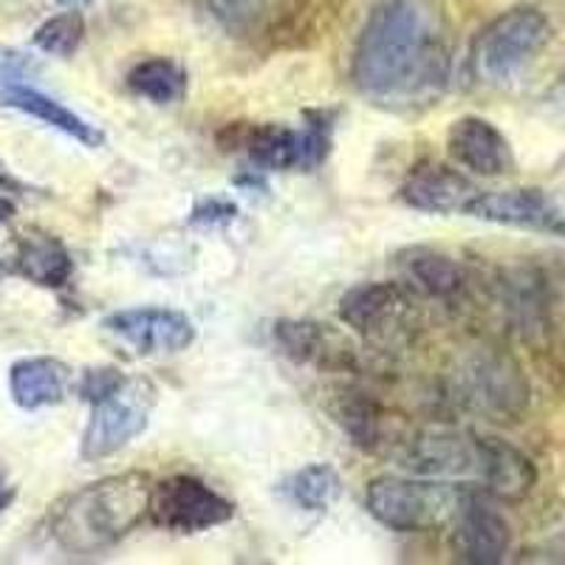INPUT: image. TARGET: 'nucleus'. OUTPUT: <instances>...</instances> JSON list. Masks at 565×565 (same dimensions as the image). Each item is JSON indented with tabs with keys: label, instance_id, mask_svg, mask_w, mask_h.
Masks as SVG:
<instances>
[{
	"label": "nucleus",
	"instance_id": "21",
	"mask_svg": "<svg viewBox=\"0 0 565 565\" xmlns=\"http://www.w3.org/2000/svg\"><path fill=\"white\" fill-rule=\"evenodd\" d=\"M212 18L235 38H269L297 18L306 0H206Z\"/></svg>",
	"mask_w": 565,
	"mask_h": 565
},
{
	"label": "nucleus",
	"instance_id": "16",
	"mask_svg": "<svg viewBox=\"0 0 565 565\" xmlns=\"http://www.w3.org/2000/svg\"><path fill=\"white\" fill-rule=\"evenodd\" d=\"M447 150L452 161L469 173L494 179L514 170V153L507 136L481 116H461L447 134Z\"/></svg>",
	"mask_w": 565,
	"mask_h": 565
},
{
	"label": "nucleus",
	"instance_id": "14",
	"mask_svg": "<svg viewBox=\"0 0 565 565\" xmlns=\"http://www.w3.org/2000/svg\"><path fill=\"white\" fill-rule=\"evenodd\" d=\"M271 340L297 365H311L320 371H351L356 351L345 334L317 320H277L271 326Z\"/></svg>",
	"mask_w": 565,
	"mask_h": 565
},
{
	"label": "nucleus",
	"instance_id": "27",
	"mask_svg": "<svg viewBox=\"0 0 565 565\" xmlns=\"http://www.w3.org/2000/svg\"><path fill=\"white\" fill-rule=\"evenodd\" d=\"M40 74V63L32 54L0 43V88L3 85H29Z\"/></svg>",
	"mask_w": 565,
	"mask_h": 565
},
{
	"label": "nucleus",
	"instance_id": "26",
	"mask_svg": "<svg viewBox=\"0 0 565 565\" xmlns=\"http://www.w3.org/2000/svg\"><path fill=\"white\" fill-rule=\"evenodd\" d=\"M32 40L40 52L49 54V57H60V60L74 57L85 40L83 14H79L77 9L54 14V18L45 20L43 26H38V32H34Z\"/></svg>",
	"mask_w": 565,
	"mask_h": 565
},
{
	"label": "nucleus",
	"instance_id": "22",
	"mask_svg": "<svg viewBox=\"0 0 565 565\" xmlns=\"http://www.w3.org/2000/svg\"><path fill=\"white\" fill-rule=\"evenodd\" d=\"M334 416L351 441L365 452H380L391 444H398V447L405 444V438L396 433V418L387 416L385 407L365 393H345L334 407Z\"/></svg>",
	"mask_w": 565,
	"mask_h": 565
},
{
	"label": "nucleus",
	"instance_id": "24",
	"mask_svg": "<svg viewBox=\"0 0 565 565\" xmlns=\"http://www.w3.org/2000/svg\"><path fill=\"white\" fill-rule=\"evenodd\" d=\"M128 88L153 105H173L186 94V71L168 57L141 60L130 68Z\"/></svg>",
	"mask_w": 565,
	"mask_h": 565
},
{
	"label": "nucleus",
	"instance_id": "6",
	"mask_svg": "<svg viewBox=\"0 0 565 565\" xmlns=\"http://www.w3.org/2000/svg\"><path fill=\"white\" fill-rule=\"evenodd\" d=\"M156 402H159V387L148 376H125L116 391L94 402L79 444L85 461H103L125 450L134 438L148 430Z\"/></svg>",
	"mask_w": 565,
	"mask_h": 565
},
{
	"label": "nucleus",
	"instance_id": "1",
	"mask_svg": "<svg viewBox=\"0 0 565 565\" xmlns=\"http://www.w3.org/2000/svg\"><path fill=\"white\" fill-rule=\"evenodd\" d=\"M450 68L441 9L430 0H382L356 40L351 77L371 103L413 110L441 97Z\"/></svg>",
	"mask_w": 565,
	"mask_h": 565
},
{
	"label": "nucleus",
	"instance_id": "2",
	"mask_svg": "<svg viewBox=\"0 0 565 565\" xmlns=\"http://www.w3.org/2000/svg\"><path fill=\"white\" fill-rule=\"evenodd\" d=\"M150 478L141 472L108 476L65 494L49 514V534L63 552L99 554L128 537L150 509Z\"/></svg>",
	"mask_w": 565,
	"mask_h": 565
},
{
	"label": "nucleus",
	"instance_id": "25",
	"mask_svg": "<svg viewBox=\"0 0 565 565\" xmlns=\"http://www.w3.org/2000/svg\"><path fill=\"white\" fill-rule=\"evenodd\" d=\"M282 492L306 512H326L342 492L340 472L328 463H309L282 483Z\"/></svg>",
	"mask_w": 565,
	"mask_h": 565
},
{
	"label": "nucleus",
	"instance_id": "13",
	"mask_svg": "<svg viewBox=\"0 0 565 565\" xmlns=\"http://www.w3.org/2000/svg\"><path fill=\"white\" fill-rule=\"evenodd\" d=\"M469 218L489 224L518 226V230L546 232L565 238V212L543 190L518 186V190H481L467 212Z\"/></svg>",
	"mask_w": 565,
	"mask_h": 565
},
{
	"label": "nucleus",
	"instance_id": "28",
	"mask_svg": "<svg viewBox=\"0 0 565 565\" xmlns=\"http://www.w3.org/2000/svg\"><path fill=\"white\" fill-rule=\"evenodd\" d=\"M122 380L125 373L116 371V367H94V371L83 373L77 393L88 402V405H94V402H99V398H105L110 391H116V387L122 385Z\"/></svg>",
	"mask_w": 565,
	"mask_h": 565
},
{
	"label": "nucleus",
	"instance_id": "4",
	"mask_svg": "<svg viewBox=\"0 0 565 565\" xmlns=\"http://www.w3.org/2000/svg\"><path fill=\"white\" fill-rule=\"evenodd\" d=\"M463 487L438 478L382 476L367 483V512L393 532H430L452 523Z\"/></svg>",
	"mask_w": 565,
	"mask_h": 565
},
{
	"label": "nucleus",
	"instance_id": "32",
	"mask_svg": "<svg viewBox=\"0 0 565 565\" xmlns=\"http://www.w3.org/2000/svg\"><path fill=\"white\" fill-rule=\"evenodd\" d=\"M14 218V204L9 195H0V224H9Z\"/></svg>",
	"mask_w": 565,
	"mask_h": 565
},
{
	"label": "nucleus",
	"instance_id": "10",
	"mask_svg": "<svg viewBox=\"0 0 565 565\" xmlns=\"http://www.w3.org/2000/svg\"><path fill=\"white\" fill-rule=\"evenodd\" d=\"M452 548L461 563L498 565L512 546V529L492 494L476 487H463L461 503L452 518Z\"/></svg>",
	"mask_w": 565,
	"mask_h": 565
},
{
	"label": "nucleus",
	"instance_id": "20",
	"mask_svg": "<svg viewBox=\"0 0 565 565\" xmlns=\"http://www.w3.org/2000/svg\"><path fill=\"white\" fill-rule=\"evenodd\" d=\"M0 108L34 116V119H40L49 128L60 130V134L71 136V139L85 145V148H103L105 145V134L97 125H90L88 119H83L79 114L65 108L57 99L45 97L43 90L32 88V85H3L0 88Z\"/></svg>",
	"mask_w": 565,
	"mask_h": 565
},
{
	"label": "nucleus",
	"instance_id": "31",
	"mask_svg": "<svg viewBox=\"0 0 565 565\" xmlns=\"http://www.w3.org/2000/svg\"><path fill=\"white\" fill-rule=\"evenodd\" d=\"M14 498H18V489H14V487H9V483H3V481H0V514L7 512L9 507H12V503H14Z\"/></svg>",
	"mask_w": 565,
	"mask_h": 565
},
{
	"label": "nucleus",
	"instance_id": "23",
	"mask_svg": "<svg viewBox=\"0 0 565 565\" xmlns=\"http://www.w3.org/2000/svg\"><path fill=\"white\" fill-rule=\"evenodd\" d=\"M14 269L34 286L63 289L74 275V260L60 241L38 235V238L20 241L14 252Z\"/></svg>",
	"mask_w": 565,
	"mask_h": 565
},
{
	"label": "nucleus",
	"instance_id": "30",
	"mask_svg": "<svg viewBox=\"0 0 565 565\" xmlns=\"http://www.w3.org/2000/svg\"><path fill=\"white\" fill-rule=\"evenodd\" d=\"M26 193H29V186L7 168V161L0 159V195H9V199H12V195H26Z\"/></svg>",
	"mask_w": 565,
	"mask_h": 565
},
{
	"label": "nucleus",
	"instance_id": "17",
	"mask_svg": "<svg viewBox=\"0 0 565 565\" xmlns=\"http://www.w3.org/2000/svg\"><path fill=\"white\" fill-rule=\"evenodd\" d=\"M398 269L413 291L441 302H458L472 291V275L461 260L430 246H411L398 252Z\"/></svg>",
	"mask_w": 565,
	"mask_h": 565
},
{
	"label": "nucleus",
	"instance_id": "15",
	"mask_svg": "<svg viewBox=\"0 0 565 565\" xmlns=\"http://www.w3.org/2000/svg\"><path fill=\"white\" fill-rule=\"evenodd\" d=\"M481 186L441 161H422L411 170L398 195L407 206L433 215H467Z\"/></svg>",
	"mask_w": 565,
	"mask_h": 565
},
{
	"label": "nucleus",
	"instance_id": "3",
	"mask_svg": "<svg viewBox=\"0 0 565 565\" xmlns=\"http://www.w3.org/2000/svg\"><path fill=\"white\" fill-rule=\"evenodd\" d=\"M548 43H552V23L546 14L534 7H514L478 32L469 49V65L481 83H512L543 54Z\"/></svg>",
	"mask_w": 565,
	"mask_h": 565
},
{
	"label": "nucleus",
	"instance_id": "29",
	"mask_svg": "<svg viewBox=\"0 0 565 565\" xmlns=\"http://www.w3.org/2000/svg\"><path fill=\"white\" fill-rule=\"evenodd\" d=\"M238 215V206L226 199H204L195 204L193 215H190V224L193 226H218L230 224Z\"/></svg>",
	"mask_w": 565,
	"mask_h": 565
},
{
	"label": "nucleus",
	"instance_id": "33",
	"mask_svg": "<svg viewBox=\"0 0 565 565\" xmlns=\"http://www.w3.org/2000/svg\"><path fill=\"white\" fill-rule=\"evenodd\" d=\"M60 3L68 9H77V7H85V3H90V0H60Z\"/></svg>",
	"mask_w": 565,
	"mask_h": 565
},
{
	"label": "nucleus",
	"instance_id": "7",
	"mask_svg": "<svg viewBox=\"0 0 565 565\" xmlns=\"http://www.w3.org/2000/svg\"><path fill=\"white\" fill-rule=\"evenodd\" d=\"M232 145L244 150L257 170H317L331 153L334 122L326 110L309 114L300 130L286 125L230 128Z\"/></svg>",
	"mask_w": 565,
	"mask_h": 565
},
{
	"label": "nucleus",
	"instance_id": "18",
	"mask_svg": "<svg viewBox=\"0 0 565 565\" xmlns=\"http://www.w3.org/2000/svg\"><path fill=\"white\" fill-rule=\"evenodd\" d=\"M534 483H537V467L526 452L503 438L483 436L481 472H478L476 489L492 494L494 501L518 503L532 492Z\"/></svg>",
	"mask_w": 565,
	"mask_h": 565
},
{
	"label": "nucleus",
	"instance_id": "5",
	"mask_svg": "<svg viewBox=\"0 0 565 565\" xmlns=\"http://www.w3.org/2000/svg\"><path fill=\"white\" fill-rule=\"evenodd\" d=\"M529 380L523 367L498 348L467 353L452 373V398L489 422L512 424L529 411Z\"/></svg>",
	"mask_w": 565,
	"mask_h": 565
},
{
	"label": "nucleus",
	"instance_id": "34",
	"mask_svg": "<svg viewBox=\"0 0 565 565\" xmlns=\"http://www.w3.org/2000/svg\"><path fill=\"white\" fill-rule=\"evenodd\" d=\"M3 277H7V266H3V260H0V282H3Z\"/></svg>",
	"mask_w": 565,
	"mask_h": 565
},
{
	"label": "nucleus",
	"instance_id": "9",
	"mask_svg": "<svg viewBox=\"0 0 565 565\" xmlns=\"http://www.w3.org/2000/svg\"><path fill=\"white\" fill-rule=\"evenodd\" d=\"M416 291L405 282H360L340 297V320L367 340H391L413 326Z\"/></svg>",
	"mask_w": 565,
	"mask_h": 565
},
{
	"label": "nucleus",
	"instance_id": "8",
	"mask_svg": "<svg viewBox=\"0 0 565 565\" xmlns=\"http://www.w3.org/2000/svg\"><path fill=\"white\" fill-rule=\"evenodd\" d=\"M148 514L159 529L175 534H199L232 521L235 503L206 487L201 478L173 476L150 489Z\"/></svg>",
	"mask_w": 565,
	"mask_h": 565
},
{
	"label": "nucleus",
	"instance_id": "11",
	"mask_svg": "<svg viewBox=\"0 0 565 565\" xmlns=\"http://www.w3.org/2000/svg\"><path fill=\"white\" fill-rule=\"evenodd\" d=\"M501 302L509 328L534 351H546L554 340L552 282L534 266H521L501 277Z\"/></svg>",
	"mask_w": 565,
	"mask_h": 565
},
{
	"label": "nucleus",
	"instance_id": "35",
	"mask_svg": "<svg viewBox=\"0 0 565 565\" xmlns=\"http://www.w3.org/2000/svg\"><path fill=\"white\" fill-rule=\"evenodd\" d=\"M563 85H565V74H563Z\"/></svg>",
	"mask_w": 565,
	"mask_h": 565
},
{
	"label": "nucleus",
	"instance_id": "12",
	"mask_svg": "<svg viewBox=\"0 0 565 565\" xmlns=\"http://www.w3.org/2000/svg\"><path fill=\"white\" fill-rule=\"evenodd\" d=\"M105 331L122 340L141 356H168L181 353L195 342V326L175 309H125L105 317Z\"/></svg>",
	"mask_w": 565,
	"mask_h": 565
},
{
	"label": "nucleus",
	"instance_id": "19",
	"mask_svg": "<svg viewBox=\"0 0 565 565\" xmlns=\"http://www.w3.org/2000/svg\"><path fill=\"white\" fill-rule=\"evenodd\" d=\"M71 367L54 356H26L9 367V393L20 411H43L68 396Z\"/></svg>",
	"mask_w": 565,
	"mask_h": 565
}]
</instances>
